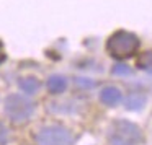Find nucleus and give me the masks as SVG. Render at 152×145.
<instances>
[{
	"label": "nucleus",
	"instance_id": "obj_1",
	"mask_svg": "<svg viewBox=\"0 0 152 145\" xmlns=\"http://www.w3.org/2000/svg\"><path fill=\"white\" fill-rule=\"evenodd\" d=\"M106 137L110 145H141L142 130L128 119H116L110 125Z\"/></svg>",
	"mask_w": 152,
	"mask_h": 145
},
{
	"label": "nucleus",
	"instance_id": "obj_2",
	"mask_svg": "<svg viewBox=\"0 0 152 145\" xmlns=\"http://www.w3.org/2000/svg\"><path fill=\"white\" fill-rule=\"evenodd\" d=\"M139 49V39L131 33H119L113 34L106 43V51L108 54L116 60H126L131 59Z\"/></svg>",
	"mask_w": 152,
	"mask_h": 145
},
{
	"label": "nucleus",
	"instance_id": "obj_3",
	"mask_svg": "<svg viewBox=\"0 0 152 145\" xmlns=\"http://www.w3.org/2000/svg\"><path fill=\"white\" fill-rule=\"evenodd\" d=\"M39 142L43 145H70L72 137L67 129L56 125V127L44 129L39 135Z\"/></svg>",
	"mask_w": 152,
	"mask_h": 145
},
{
	"label": "nucleus",
	"instance_id": "obj_4",
	"mask_svg": "<svg viewBox=\"0 0 152 145\" xmlns=\"http://www.w3.org/2000/svg\"><path fill=\"white\" fill-rule=\"evenodd\" d=\"M123 99V93L118 86H103L100 90V101L105 106H116Z\"/></svg>",
	"mask_w": 152,
	"mask_h": 145
},
{
	"label": "nucleus",
	"instance_id": "obj_5",
	"mask_svg": "<svg viewBox=\"0 0 152 145\" xmlns=\"http://www.w3.org/2000/svg\"><path fill=\"white\" fill-rule=\"evenodd\" d=\"M147 103V98L142 93H131L126 99V108L131 109V111H137V109H142L144 104Z\"/></svg>",
	"mask_w": 152,
	"mask_h": 145
},
{
	"label": "nucleus",
	"instance_id": "obj_6",
	"mask_svg": "<svg viewBox=\"0 0 152 145\" xmlns=\"http://www.w3.org/2000/svg\"><path fill=\"white\" fill-rule=\"evenodd\" d=\"M139 70H145V72H152V49L145 51L139 56L137 62H136Z\"/></svg>",
	"mask_w": 152,
	"mask_h": 145
},
{
	"label": "nucleus",
	"instance_id": "obj_7",
	"mask_svg": "<svg viewBox=\"0 0 152 145\" xmlns=\"http://www.w3.org/2000/svg\"><path fill=\"white\" fill-rule=\"evenodd\" d=\"M48 88L53 93H62L64 90L67 88V82H66L64 77H53V78H49V82H48Z\"/></svg>",
	"mask_w": 152,
	"mask_h": 145
},
{
	"label": "nucleus",
	"instance_id": "obj_8",
	"mask_svg": "<svg viewBox=\"0 0 152 145\" xmlns=\"http://www.w3.org/2000/svg\"><path fill=\"white\" fill-rule=\"evenodd\" d=\"M119 72H121V73H129L131 70H129L128 67H123V69H119V67H116V69H113V73H119Z\"/></svg>",
	"mask_w": 152,
	"mask_h": 145
}]
</instances>
